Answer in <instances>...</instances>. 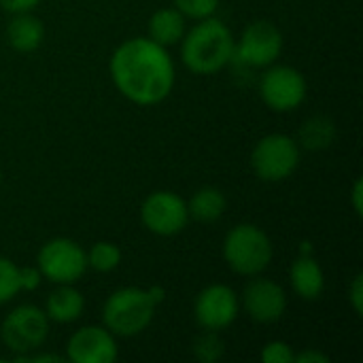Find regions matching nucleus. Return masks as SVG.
I'll return each instance as SVG.
<instances>
[{
	"label": "nucleus",
	"instance_id": "nucleus-4",
	"mask_svg": "<svg viewBox=\"0 0 363 363\" xmlns=\"http://www.w3.org/2000/svg\"><path fill=\"white\" fill-rule=\"evenodd\" d=\"M221 255L232 272L251 279L268 270L274 257V247L259 225L238 223L225 234Z\"/></svg>",
	"mask_w": 363,
	"mask_h": 363
},
{
	"label": "nucleus",
	"instance_id": "nucleus-27",
	"mask_svg": "<svg viewBox=\"0 0 363 363\" xmlns=\"http://www.w3.org/2000/svg\"><path fill=\"white\" fill-rule=\"evenodd\" d=\"M43 0H0V6L2 11L15 15V13H30L34 11Z\"/></svg>",
	"mask_w": 363,
	"mask_h": 363
},
{
	"label": "nucleus",
	"instance_id": "nucleus-23",
	"mask_svg": "<svg viewBox=\"0 0 363 363\" xmlns=\"http://www.w3.org/2000/svg\"><path fill=\"white\" fill-rule=\"evenodd\" d=\"M172 6L185 17V19H206L213 17L219 9V0H172Z\"/></svg>",
	"mask_w": 363,
	"mask_h": 363
},
{
	"label": "nucleus",
	"instance_id": "nucleus-2",
	"mask_svg": "<svg viewBox=\"0 0 363 363\" xmlns=\"http://www.w3.org/2000/svg\"><path fill=\"white\" fill-rule=\"evenodd\" d=\"M234 43L232 30L219 17L200 19L179 43L181 62L194 74H217L234 60Z\"/></svg>",
	"mask_w": 363,
	"mask_h": 363
},
{
	"label": "nucleus",
	"instance_id": "nucleus-1",
	"mask_svg": "<svg viewBox=\"0 0 363 363\" xmlns=\"http://www.w3.org/2000/svg\"><path fill=\"white\" fill-rule=\"evenodd\" d=\"M108 72L117 91L136 106L164 102L177 83L170 51L149 36H132L117 45L108 60Z\"/></svg>",
	"mask_w": 363,
	"mask_h": 363
},
{
	"label": "nucleus",
	"instance_id": "nucleus-7",
	"mask_svg": "<svg viewBox=\"0 0 363 363\" xmlns=\"http://www.w3.org/2000/svg\"><path fill=\"white\" fill-rule=\"evenodd\" d=\"M49 323L51 321L40 306L21 304L6 313V317L2 319L0 340L15 355L34 353L47 342Z\"/></svg>",
	"mask_w": 363,
	"mask_h": 363
},
{
	"label": "nucleus",
	"instance_id": "nucleus-8",
	"mask_svg": "<svg viewBox=\"0 0 363 363\" xmlns=\"http://www.w3.org/2000/svg\"><path fill=\"white\" fill-rule=\"evenodd\" d=\"M262 102L274 113H291L300 108L308 96L306 77L289 64H272L264 68L259 79Z\"/></svg>",
	"mask_w": 363,
	"mask_h": 363
},
{
	"label": "nucleus",
	"instance_id": "nucleus-10",
	"mask_svg": "<svg viewBox=\"0 0 363 363\" xmlns=\"http://www.w3.org/2000/svg\"><path fill=\"white\" fill-rule=\"evenodd\" d=\"M140 221L155 236H177L191 221L187 200L168 189L151 191L140 204Z\"/></svg>",
	"mask_w": 363,
	"mask_h": 363
},
{
	"label": "nucleus",
	"instance_id": "nucleus-30",
	"mask_svg": "<svg viewBox=\"0 0 363 363\" xmlns=\"http://www.w3.org/2000/svg\"><path fill=\"white\" fill-rule=\"evenodd\" d=\"M0 185H2V170H0Z\"/></svg>",
	"mask_w": 363,
	"mask_h": 363
},
{
	"label": "nucleus",
	"instance_id": "nucleus-19",
	"mask_svg": "<svg viewBox=\"0 0 363 363\" xmlns=\"http://www.w3.org/2000/svg\"><path fill=\"white\" fill-rule=\"evenodd\" d=\"M334 138H336L334 121L330 117L317 115V117H311L302 123L298 145L308 149V151H321V149H328L334 143Z\"/></svg>",
	"mask_w": 363,
	"mask_h": 363
},
{
	"label": "nucleus",
	"instance_id": "nucleus-16",
	"mask_svg": "<svg viewBox=\"0 0 363 363\" xmlns=\"http://www.w3.org/2000/svg\"><path fill=\"white\" fill-rule=\"evenodd\" d=\"M43 311L53 323H74L85 311V298L74 285H57L47 296Z\"/></svg>",
	"mask_w": 363,
	"mask_h": 363
},
{
	"label": "nucleus",
	"instance_id": "nucleus-18",
	"mask_svg": "<svg viewBox=\"0 0 363 363\" xmlns=\"http://www.w3.org/2000/svg\"><path fill=\"white\" fill-rule=\"evenodd\" d=\"M228 208V198L219 187L206 185L200 187L189 200H187V211L189 219H196L200 223H215L223 217Z\"/></svg>",
	"mask_w": 363,
	"mask_h": 363
},
{
	"label": "nucleus",
	"instance_id": "nucleus-13",
	"mask_svg": "<svg viewBox=\"0 0 363 363\" xmlns=\"http://www.w3.org/2000/svg\"><path fill=\"white\" fill-rule=\"evenodd\" d=\"M117 357V336L104 325L79 328L66 342V359L70 363H115Z\"/></svg>",
	"mask_w": 363,
	"mask_h": 363
},
{
	"label": "nucleus",
	"instance_id": "nucleus-26",
	"mask_svg": "<svg viewBox=\"0 0 363 363\" xmlns=\"http://www.w3.org/2000/svg\"><path fill=\"white\" fill-rule=\"evenodd\" d=\"M349 302H351V308L357 317L363 315V274L357 272L349 285Z\"/></svg>",
	"mask_w": 363,
	"mask_h": 363
},
{
	"label": "nucleus",
	"instance_id": "nucleus-22",
	"mask_svg": "<svg viewBox=\"0 0 363 363\" xmlns=\"http://www.w3.org/2000/svg\"><path fill=\"white\" fill-rule=\"evenodd\" d=\"M19 291V266L13 259L0 255V306L15 300Z\"/></svg>",
	"mask_w": 363,
	"mask_h": 363
},
{
	"label": "nucleus",
	"instance_id": "nucleus-11",
	"mask_svg": "<svg viewBox=\"0 0 363 363\" xmlns=\"http://www.w3.org/2000/svg\"><path fill=\"white\" fill-rule=\"evenodd\" d=\"M240 315V298L225 283L206 285L194 302V317L202 330L223 332Z\"/></svg>",
	"mask_w": 363,
	"mask_h": 363
},
{
	"label": "nucleus",
	"instance_id": "nucleus-12",
	"mask_svg": "<svg viewBox=\"0 0 363 363\" xmlns=\"http://www.w3.org/2000/svg\"><path fill=\"white\" fill-rule=\"evenodd\" d=\"M238 298L240 308H245L249 319H253L255 323H277L287 313L285 289L277 281L262 274L251 277L242 289V296Z\"/></svg>",
	"mask_w": 363,
	"mask_h": 363
},
{
	"label": "nucleus",
	"instance_id": "nucleus-14",
	"mask_svg": "<svg viewBox=\"0 0 363 363\" xmlns=\"http://www.w3.org/2000/svg\"><path fill=\"white\" fill-rule=\"evenodd\" d=\"M289 283L300 300L315 302L325 291V272L313 255L302 253L289 266Z\"/></svg>",
	"mask_w": 363,
	"mask_h": 363
},
{
	"label": "nucleus",
	"instance_id": "nucleus-9",
	"mask_svg": "<svg viewBox=\"0 0 363 363\" xmlns=\"http://www.w3.org/2000/svg\"><path fill=\"white\" fill-rule=\"evenodd\" d=\"M283 53V32L268 19L251 21L234 43V57L249 68H268Z\"/></svg>",
	"mask_w": 363,
	"mask_h": 363
},
{
	"label": "nucleus",
	"instance_id": "nucleus-29",
	"mask_svg": "<svg viewBox=\"0 0 363 363\" xmlns=\"http://www.w3.org/2000/svg\"><path fill=\"white\" fill-rule=\"evenodd\" d=\"M362 198H363V183L362 179H355V183H353V189H351V204H353V211H355V215L357 217H362Z\"/></svg>",
	"mask_w": 363,
	"mask_h": 363
},
{
	"label": "nucleus",
	"instance_id": "nucleus-6",
	"mask_svg": "<svg viewBox=\"0 0 363 363\" xmlns=\"http://www.w3.org/2000/svg\"><path fill=\"white\" fill-rule=\"evenodd\" d=\"M36 266L53 285H77L89 270L85 249L66 236L47 240L36 255Z\"/></svg>",
	"mask_w": 363,
	"mask_h": 363
},
{
	"label": "nucleus",
	"instance_id": "nucleus-20",
	"mask_svg": "<svg viewBox=\"0 0 363 363\" xmlns=\"http://www.w3.org/2000/svg\"><path fill=\"white\" fill-rule=\"evenodd\" d=\"M85 253H87V268L102 272V274L117 270L121 266V259H123L121 247L111 242V240H98Z\"/></svg>",
	"mask_w": 363,
	"mask_h": 363
},
{
	"label": "nucleus",
	"instance_id": "nucleus-24",
	"mask_svg": "<svg viewBox=\"0 0 363 363\" xmlns=\"http://www.w3.org/2000/svg\"><path fill=\"white\" fill-rule=\"evenodd\" d=\"M264 363H296V351L285 340H270L262 349Z\"/></svg>",
	"mask_w": 363,
	"mask_h": 363
},
{
	"label": "nucleus",
	"instance_id": "nucleus-21",
	"mask_svg": "<svg viewBox=\"0 0 363 363\" xmlns=\"http://www.w3.org/2000/svg\"><path fill=\"white\" fill-rule=\"evenodd\" d=\"M191 353H194V357L200 363L221 362L223 355H225V342L221 338V332L202 330V334H198L194 338Z\"/></svg>",
	"mask_w": 363,
	"mask_h": 363
},
{
	"label": "nucleus",
	"instance_id": "nucleus-17",
	"mask_svg": "<svg viewBox=\"0 0 363 363\" xmlns=\"http://www.w3.org/2000/svg\"><path fill=\"white\" fill-rule=\"evenodd\" d=\"M185 32H187V19L174 6L157 9L147 23V36L166 49L179 45Z\"/></svg>",
	"mask_w": 363,
	"mask_h": 363
},
{
	"label": "nucleus",
	"instance_id": "nucleus-3",
	"mask_svg": "<svg viewBox=\"0 0 363 363\" xmlns=\"http://www.w3.org/2000/svg\"><path fill=\"white\" fill-rule=\"evenodd\" d=\"M162 287H119L102 306V325L117 338H134L143 334L155 317L157 306L164 302Z\"/></svg>",
	"mask_w": 363,
	"mask_h": 363
},
{
	"label": "nucleus",
	"instance_id": "nucleus-28",
	"mask_svg": "<svg viewBox=\"0 0 363 363\" xmlns=\"http://www.w3.org/2000/svg\"><path fill=\"white\" fill-rule=\"evenodd\" d=\"M296 362L298 363H330V355L317 351V349H304L300 353H296Z\"/></svg>",
	"mask_w": 363,
	"mask_h": 363
},
{
	"label": "nucleus",
	"instance_id": "nucleus-5",
	"mask_svg": "<svg viewBox=\"0 0 363 363\" xmlns=\"http://www.w3.org/2000/svg\"><path fill=\"white\" fill-rule=\"evenodd\" d=\"M302 147L289 134L274 132L259 138L251 151V168L259 181L281 183L287 181L300 166Z\"/></svg>",
	"mask_w": 363,
	"mask_h": 363
},
{
	"label": "nucleus",
	"instance_id": "nucleus-31",
	"mask_svg": "<svg viewBox=\"0 0 363 363\" xmlns=\"http://www.w3.org/2000/svg\"><path fill=\"white\" fill-rule=\"evenodd\" d=\"M2 362H4V359H2V357H0V363H2Z\"/></svg>",
	"mask_w": 363,
	"mask_h": 363
},
{
	"label": "nucleus",
	"instance_id": "nucleus-25",
	"mask_svg": "<svg viewBox=\"0 0 363 363\" xmlns=\"http://www.w3.org/2000/svg\"><path fill=\"white\" fill-rule=\"evenodd\" d=\"M43 283V274L38 266H19V287L21 291H36Z\"/></svg>",
	"mask_w": 363,
	"mask_h": 363
},
{
	"label": "nucleus",
	"instance_id": "nucleus-15",
	"mask_svg": "<svg viewBox=\"0 0 363 363\" xmlns=\"http://www.w3.org/2000/svg\"><path fill=\"white\" fill-rule=\"evenodd\" d=\"M6 40L9 45L19 53H32L36 51L45 40V23L40 17L30 13H15L11 15V21L6 23Z\"/></svg>",
	"mask_w": 363,
	"mask_h": 363
}]
</instances>
